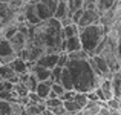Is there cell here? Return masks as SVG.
Instances as JSON below:
<instances>
[{"label":"cell","instance_id":"1","mask_svg":"<svg viewBox=\"0 0 121 115\" xmlns=\"http://www.w3.org/2000/svg\"><path fill=\"white\" fill-rule=\"evenodd\" d=\"M65 40L61 25L57 18L51 17L28 28V43L39 46L43 52H61V43Z\"/></svg>","mask_w":121,"mask_h":115},{"label":"cell","instance_id":"2","mask_svg":"<svg viewBox=\"0 0 121 115\" xmlns=\"http://www.w3.org/2000/svg\"><path fill=\"white\" fill-rule=\"evenodd\" d=\"M65 68L68 69L69 75L72 80V88L75 92H91L100 83V77L95 74L94 68L91 65V60L87 58H68L65 63Z\"/></svg>","mask_w":121,"mask_h":115},{"label":"cell","instance_id":"3","mask_svg":"<svg viewBox=\"0 0 121 115\" xmlns=\"http://www.w3.org/2000/svg\"><path fill=\"white\" fill-rule=\"evenodd\" d=\"M107 29L101 23H94L78 29V38L81 43V49L87 52V55H94L95 49L100 46V43L106 38Z\"/></svg>","mask_w":121,"mask_h":115},{"label":"cell","instance_id":"4","mask_svg":"<svg viewBox=\"0 0 121 115\" xmlns=\"http://www.w3.org/2000/svg\"><path fill=\"white\" fill-rule=\"evenodd\" d=\"M57 3H58L57 0H35V12L40 22L54 17Z\"/></svg>","mask_w":121,"mask_h":115},{"label":"cell","instance_id":"5","mask_svg":"<svg viewBox=\"0 0 121 115\" xmlns=\"http://www.w3.org/2000/svg\"><path fill=\"white\" fill-rule=\"evenodd\" d=\"M94 23H100V12L95 9H84L83 8V14L80 17V20L77 22V26L78 29L84 26H89V25H94Z\"/></svg>","mask_w":121,"mask_h":115},{"label":"cell","instance_id":"6","mask_svg":"<svg viewBox=\"0 0 121 115\" xmlns=\"http://www.w3.org/2000/svg\"><path fill=\"white\" fill-rule=\"evenodd\" d=\"M14 57H15V52L12 51L9 40L5 38V37H0V62L9 63Z\"/></svg>","mask_w":121,"mask_h":115},{"label":"cell","instance_id":"7","mask_svg":"<svg viewBox=\"0 0 121 115\" xmlns=\"http://www.w3.org/2000/svg\"><path fill=\"white\" fill-rule=\"evenodd\" d=\"M58 54L60 52H43L39 58L35 60V63L40 65V66H43V68H46V69H52L54 66H57Z\"/></svg>","mask_w":121,"mask_h":115},{"label":"cell","instance_id":"8","mask_svg":"<svg viewBox=\"0 0 121 115\" xmlns=\"http://www.w3.org/2000/svg\"><path fill=\"white\" fill-rule=\"evenodd\" d=\"M25 106L9 100H0V115H18Z\"/></svg>","mask_w":121,"mask_h":115},{"label":"cell","instance_id":"9","mask_svg":"<svg viewBox=\"0 0 121 115\" xmlns=\"http://www.w3.org/2000/svg\"><path fill=\"white\" fill-rule=\"evenodd\" d=\"M8 40H9V43H11L12 51H14V52H18L20 49L26 48V44H28V34L17 31V32H15L11 38H8Z\"/></svg>","mask_w":121,"mask_h":115},{"label":"cell","instance_id":"10","mask_svg":"<svg viewBox=\"0 0 121 115\" xmlns=\"http://www.w3.org/2000/svg\"><path fill=\"white\" fill-rule=\"evenodd\" d=\"M29 72H32L34 77L37 78V81H46L51 75V69H46L43 66L37 65V63H32V66L29 68Z\"/></svg>","mask_w":121,"mask_h":115},{"label":"cell","instance_id":"11","mask_svg":"<svg viewBox=\"0 0 121 115\" xmlns=\"http://www.w3.org/2000/svg\"><path fill=\"white\" fill-rule=\"evenodd\" d=\"M8 65H9V68L14 71V74H17V75L23 74V72H28V63L25 62V60L18 58V57H14Z\"/></svg>","mask_w":121,"mask_h":115},{"label":"cell","instance_id":"12","mask_svg":"<svg viewBox=\"0 0 121 115\" xmlns=\"http://www.w3.org/2000/svg\"><path fill=\"white\" fill-rule=\"evenodd\" d=\"M110 88H112V95L115 98H120L121 97V74L120 71L118 72H113L110 75Z\"/></svg>","mask_w":121,"mask_h":115},{"label":"cell","instance_id":"13","mask_svg":"<svg viewBox=\"0 0 121 115\" xmlns=\"http://www.w3.org/2000/svg\"><path fill=\"white\" fill-rule=\"evenodd\" d=\"M51 84H52V83H51L49 80H46V81H39V83H37V86H35V91H34V92L39 95L41 100H46L48 94H49V91H51Z\"/></svg>","mask_w":121,"mask_h":115},{"label":"cell","instance_id":"14","mask_svg":"<svg viewBox=\"0 0 121 115\" xmlns=\"http://www.w3.org/2000/svg\"><path fill=\"white\" fill-rule=\"evenodd\" d=\"M58 83L65 88V91H72V80H71V75H69V72H68V69L63 66V69H61V75H60V80H58Z\"/></svg>","mask_w":121,"mask_h":115},{"label":"cell","instance_id":"15","mask_svg":"<svg viewBox=\"0 0 121 115\" xmlns=\"http://www.w3.org/2000/svg\"><path fill=\"white\" fill-rule=\"evenodd\" d=\"M117 2H120V0H97V2H95V6H97V11L101 14V12L109 11Z\"/></svg>","mask_w":121,"mask_h":115},{"label":"cell","instance_id":"16","mask_svg":"<svg viewBox=\"0 0 121 115\" xmlns=\"http://www.w3.org/2000/svg\"><path fill=\"white\" fill-rule=\"evenodd\" d=\"M66 15H69V11H68V5H66V2H58V3H57L55 11H54V18L60 20V18L66 17Z\"/></svg>","mask_w":121,"mask_h":115},{"label":"cell","instance_id":"17","mask_svg":"<svg viewBox=\"0 0 121 115\" xmlns=\"http://www.w3.org/2000/svg\"><path fill=\"white\" fill-rule=\"evenodd\" d=\"M12 92H14L15 95H17V98H22V97H26L28 92H29V89H28V86L25 84V83H14L12 84Z\"/></svg>","mask_w":121,"mask_h":115},{"label":"cell","instance_id":"18","mask_svg":"<svg viewBox=\"0 0 121 115\" xmlns=\"http://www.w3.org/2000/svg\"><path fill=\"white\" fill-rule=\"evenodd\" d=\"M61 104H63V107L66 109V112H77V111L81 109V106L74 100V98H69V100L61 101Z\"/></svg>","mask_w":121,"mask_h":115},{"label":"cell","instance_id":"19","mask_svg":"<svg viewBox=\"0 0 121 115\" xmlns=\"http://www.w3.org/2000/svg\"><path fill=\"white\" fill-rule=\"evenodd\" d=\"M61 31H63V37L68 38V37H72V35H77L78 34V26L75 23H71V25H68V26H63Z\"/></svg>","mask_w":121,"mask_h":115},{"label":"cell","instance_id":"20","mask_svg":"<svg viewBox=\"0 0 121 115\" xmlns=\"http://www.w3.org/2000/svg\"><path fill=\"white\" fill-rule=\"evenodd\" d=\"M66 5H68V11H69V17L74 11L83 8V0H66Z\"/></svg>","mask_w":121,"mask_h":115},{"label":"cell","instance_id":"21","mask_svg":"<svg viewBox=\"0 0 121 115\" xmlns=\"http://www.w3.org/2000/svg\"><path fill=\"white\" fill-rule=\"evenodd\" d=\"M23 5H25L23 0H11V2H8L9 9H11V11L14 12V14L20 12V11H22V8H23Z\"/></svg>","mask_w":121,"mask_h":115},{"label":"cell","instance_id":"22","mask_svg":"<svg viewBox=\"0 0 121 115\" xmlns=\"http://www.w3.org/2000/svg\"><path fill=\"white\" fill-rule=\"evenodd\" d=\"M74 100L77 101L78 104H80V106H81V109H83V106H84V104L87 103V94H86V92H75Z\"/></svg>","mask_w":121,"mask_h":115},{"label":"cell","instance_id":"23","mask_svg":"<svg viewBox=\"0 0 121 115\" xmlns=\"http://www.w3.org/2000/svg\"><path fill=\"white\" fill-rule=\"evenodd\" d=\"M25 111L28 112V115H39V114H41V109H40L39 103H35V104H26V106H25Z\"/></svg>","mask_w":121,"mask_h":115},{"label":"cell","instance_id":"24","mask_svg":"<svg viewBox=\"0 0 121 115\" xmlns=\"http://www.w3.org/2000/svg\"><path fill=\"white\" fill-rule=\"evenodd\" d=\"M44 104H46V107L52 109V107H55V106H60V104H61V100H60V97H55V98H46V100H44Z\"/></svg>","mask_w":121,"mask_h":115},{"label":"cell","instance_id":"25","mask_svg":"<svg viewBox=\"0 0 121 115\" xmlns=\"http://www.w3.org/2000/svg\"><path fill=\"white\" fill-rule=\"evenodd\" d=\"M106 106L109 107V109H120V107H121V101H120V98L112 97L110 100L106 101Z\"/></svg>","mask_w":121,"mask_h":115},{"label":"cell","instance_id":"26","mask_svg":"<svg viewBox=\"0 0 121 115\" xmlns=\"http://www.w3.org/2000/svg\"><path fill=\"white\" fill-rule=\"evenodd\" d=\"M51 89H52V91L55 92V94L58 95V97L63 94V92H65V88H63V86L60 84V83H52V84H51Z\"/></svg>","mask_w":121,"mask_h":115},{"label":"cell","instance_id":"27","mask_svg":"<svg viewBox=\"0 0 121 115\" xmlns=\"http://www.w3.org/2000/svg\"><path fill=\"white\" fill-rule=\"evenodd\" d=\"M51 111H52V112L55 114V115H63V114L66 112V109L63 107V104H60V106H55V107H52Z\"/></svg>","mask_w":121,"mask_h":115},{"label":"cell","instance_id":"28","mask_svg":"<svg viewBox=\"0 0 121 115\" xmlns=\"http://www.w3.org/2000/svg\"><path fill=\"white\" fill-rule=\"evenodd\" d=\"M95 2L97 0H83V6L84 5H95Z\"/></svg>","mask_w":121,"mask_h":115},{"label":"cell","instance_id":"29","mask_svg":"<svg viewBox=\"0 0 121 115\" xmlns=\"http://www.w3.org/2000/svg\"><path fill=\"white\" fill-rule=\"evenodd\" d=\"M109 111H110V115H121L120 109H109Z\"/></svg>","mask_w":121,"mask_h":115},{"label":"cell","instance_id":"30","mask_svg":"<svg viewBox=\"0 0 121 115\" xmlns=\"http://www.w3.org/2000/svg\"><path fill=\"white\" fill-rule=\"evenodd\" d=\"M0 2H5V3H8V2H11V0H0Z\"/></svg>","mask_w":121,"mask_h":115},{"label":"cell","instance_id":"31","mask_svg":"<svg viewBox=\"0 0 121 115\" xmlns=\"http://www.w3.org/2000/svg\"><path fill=\"white\" fill-rule=\"evenodd\" d=\"M57 2H66V0H57Z\"/></svg>","mask_w":121,"mask_h":115},{"label":"cell","instance_id":"32","mask_svg":"<svg viewBox=\"0 0 121 115\" xmlns=\"http://www.w3.org/2000/svg\"><path fill=\"white\" fill-rule=\"evenodd\" d=\"M94 115H101V114H100V112H97V114H94Z\"/></svg>","mask_w":121,"mask_h":115},{"label":"cell","instance_id":"33","mask_svg":"<svg viewBox=\"0 0 121 115\" xmlns=\"http://www.w3.org/2000/svg\"><path fill=\"white\" fill-rule=\"evenodd\" d=\"M23 2H29V0H23Z\"/></svg>","mask_w":121,"mask_h":115},{"label":"cell","instance_id":"34","mask_svg":"<svg viewBox=\"0 0 121 115\" xmlns=\"http://www.w3.org/2000/svg\"><path fill=\"white\" fill-rule=\"evenodd\" d=\"M39 115H41V114H39Z\"/></svg>","mask_w":121,"mask_h":115}]
</instances>
